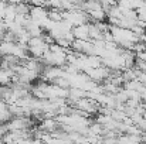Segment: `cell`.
<instances>
[{"mask_svg": "<svg viewBox=\"0 0 146 144\" xmlns=\"http://www.w3.org/2000/svg\"><path fill=\"white\" fill-rule=\"evenodd\" d=\"M9 3H11V4H17V3H21L23 0H7Z\"/></svg>", "mask_w": 146, "mask_h": 144, "instance_id": "277c9868", "label": "cell"}, {"mask_svg": "<svg viewBox=\"0 0 146 144\" xmlns=\"http://www.w3.org/2000/svg\"><path fill=\"white\" fill-rule=\"evenodd\" d=\"M55 126H57V123L54 120H51V119H47V120H44L41 123V129L43 130H48V132H52L55 129Z\"/></svg>", "mask_w": 146, "mask_h": 144, "instance_id": "3957f363", "label": "cell"}, {"mask_svg": "<svg viewBox=\"0 0 146 144\" xmlns=\"http://www.w3.org/2000/svg\"><path fill=\"white\" fill-rule=\"evenodd\" d=\"M75 1H82V0H75Z\"/></svg>", "mask_w": 146, "mask_h": 144, "instance_id": "8992f818", "label": "cell"}, {"mask_svg": "<svg viewBox=\"0 0 146 144\" xmlns=\"http://www.w3.org/2000/svg\"><path fill=\"white\" fill-rule=\"evenodd\" d=\"M72 33H74L75 38L88 40V38H90V26H88V24H78V26H74Z\"/></svg>", "mask_w": 146, "mask_h": 144, "instance_id": "6da1fadb", "label": "cell"}, {"mask_svg": "<svg viewBox=\"0 0 146 144\" xmlns=\"http://www.w3.org/2000/svg\"><path fill=\"white\" fill-rule=\"evenodd\" d=\"M104 1H106V3H109V4H115L118 0H104Z\"/></svg>", "mask_w": 146, "mask_h": 144, "instance_id": "5b68a950", "label": "cell"}, {"mask_svg": "<svg viewBox=\"0 0 146 144\" xmlns=\"http://www.w3.org/2000/svg\"><path fill=\"white\" fill-rule=\"evenodd\" d=\"M145 132H146V130H145Z\"/></svg>", "mask_w": 146, "mask_h": 144, "instance_id": "52a82bcc", "label": "cell"}, {"mask_svg": "<svg viewBox=\"0 0 146 144\" xmlns=\"http://www.w3.org/2000/svg\"><path fill=\"white\" fill-rule=\"evenodd\" d=\"M16 13H17V14H30V7H29L24 1L17 3V4H16Z\"/></svg>", "mask_w": 146, "mask_h": 144, "instance_id": "7a4b0ae2", "label": "cell"}]
</instances>
